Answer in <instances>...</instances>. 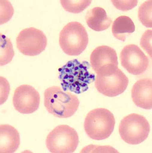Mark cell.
Masks as SVG:
<instances>
[{
    "instance_id": "obj_1",
    "label": "cell",
    "mask_w": 152,
    "mask_h": 153,
    "mask_svg": "<svg viewBox=\"0 0 152 153\" xmlns=\"http://www.w3.org/2000/svg\"><path fill=\"white\" fill-rule=\"evenodd\" d=\"M90 65L86 61L74 59L58 69V78L63 89L76 94L86 92L89 85L95 80L94 74L90 71Z\"/></svg>"
},
{
    "instance_id": "obj_2",
    "label": "cell",
    "mask_w": 152,
    "mask_h": 153,
    "mask_svg": "<svg viewBox=\"0 0 152 153\" xmlns=\"http://www.w3.org/2000/svg\"><path fill=\"white\" fill-rule=\"evenodd\" d=\"M44 105L50 114L56 117L65 118L76 113L79 101L76 95L58 86H53L45 91Z\"/></svg>"
},
{
    "instance_id": "obj_3",
    "label": "cell",
    "mask_w": 152,
    "mask_h": 153,
    "mask_svg": "<svg viewBox=\"0 0 152 153\" xmlns=\"http://www.w3.org/2000/svg\"><path fill=\"white\" fill-rule=\"evenodd\" d=\"M115 124V118L113 113L106 108H98L92 110L87 114L84 128L90 138L100 140L110 136Z\"/></svg>"
},
{
    "instance_id": "obj_4",
    "label": "cell",
    "mask_w": 152,
    "mask_h": 153,
    "mask_svg": "<svg viewBox=\"0 0 152 153\" xmlns=\"http://www.w3.org/2000/svg\"><path fill=\"white\" fill-rule=\"evenodd\" d=\"M60 46L67 55H80L88 43V33L84 26L77 22H72L64 26L59 35Z\"/></svg>"
},
{
    "instance_id": "obj_5",
    "label": "cell",
    "mask_w": 152,
    "mask_h": 153,
    "mask_svg": "<svg viewBox=\"0 0 152 153\" xmlns=\"http://www.w3.org/2000/svg\"><path fill=\"white\" fill-rule=\"evenodd\" d=\"M127 77L118 67L109 68L97 74L95 86L98 92L109 97L121 94L129 84Z\"/></svg>"
},
{
    "instance_id": "obj_6",
    "label": "cell",
    "mask_w": 152,
    "mask_h": 153,
    "mask_svg": "<svg viewBox=\"0 0 152 153\" xmlns=\"http://www.w3.org/2000/svg\"><path fill=\"white\" fill-rule=\"evenodd\" d=\"M119 131L121 139L127 143L138 145L148 137L150 125L143 116L132 113L121 120Z\"/></svg>"
},
{
    "instance_id": "obj_7",
    "label": "cell",
    "mask_w": 152,
    "mask_h": 153,
    "mask_svg": "<svg viewBox=\"0 0 152 153\" xmlns=\"http://www.w3.org/2000/svg\"><path fill=\"white\" fill-rule=\"evenodd\" d=\"M79 137L74 128L66 125L57 126L47 136L46 145L52 153H70L76 151Z\"/></svg>"
},
{
    "instance_id": "obj_8",
    "label": "cell",
    "mask_w": 152,
    "mask_h": 153,
    "mask_svg": "<svg viewBox=\"0 0 152 153\" xmlns=\"http://www.w3.org/2000/svg\"><path fill=\"white\" fill-rule=\"evenodd\" d=\"M17 48L23 55H38L45 49L47 39L40 30L34 27L26 28L20 32L16 39Z\"/></svg>"
},
{
    "instance_id": "obj_9",
    "label": "cell",
    "mask_w": 152,
    "mask_h": 153,
    "mask_svg": "<svg viewBox=\"0 0 152 153\" xmlns=\"http://www.w3.org/2000/svg\"><path fill=\"white\" fill-rule=\"evenodd\" d=\"M121 65L128 72L134 75L143 74L148 68L149 59L135 44L124 47L120 55Z\"/></svg>"
},
{
    "instance_id": "obj_10",
    "label": "cell",
    "mask_w": 152,
    "mask_h": 153,
    "mask_svg": "<svg viewBox=\"0 0 152 153\" xmlns=\"http://www.w3.org/2000/svg\"><path fill=\"white\" fill-rule=\"evenodd\" d=\"M40 95L31 85H20L15 90L13 103L15 109L23 114H31L38 109L40 103Z\"/></svg>"
},
{
    "instance_id": "obj_11",
    "label": "cell",
    "mask_w": 152,
    "mask_h": 153,
    "mask_svg": "<svg viewBox=\"0 0 152 153\" xmlns=\"http://www.w3.org/2000/svg\"><path fill=\"white\" fill-rule=\"evenodd\" d=\"M91 66L97 74L111 67H118L116 51L110 47H97L92 52L90 57Z\"/></svg>"
},
{
    "instance_id": "obj_12",
    "label": "cell",
    "mask_w": 152,
    "mask_h": 153,
    "mask_svg": "<svg viewBox=\"0 0 152 153\" xmlns=\"http://www.w3.org/2000/svg\"><path fill=\"white\" fill-rule=\"evenodd\" d=\"M152 82L151 79H141L134 84L131 90V97L137 107L151 110L152 107Z\"/></svg>"
},
{
    "instance_id": "obj_13",
    "label": "cell",
    "mask_w": 152,
    "mask_h": 153,
    "mask_svg": "<svg viewBox=\"0 0 152 153\" xmlns=\"http://www.w3.org/2000/svg\"><path fill=\"white\" fill-rule=\"evenodd\" d=\"M20 144V137L16 129L8 124L0 126V153L15 152Z\"/></svg>"
},
{
    "instance_id": "obj_14",
    "label": "cell",
    "mask_w": 152,
    "mask_h": 153,
    "mask_svg": "<svg viewBox=\"0 0 152 153\" xmlns=\"http://www.w3.org/2000/svg\"><path fill=\"white\" fill-rule=\"evenodd\" d=\"M85 19L89 27L97 31L108 29L112 22L105 10L100 7H94L87 12Z\"/></svg>"
},
{
    "instance_id": "obj_15",
    "label": "cell",
    "mask_w": 152,
    "mask_h": 153,
    "mask_svg": "<svg viewBox=\"0 0 152 153\" xmlns=\"http://www.w3.org/2000/svg\"><path fill=\"white\" fill-rule=\"evenodd\" d=\"M133 21L129 17L123 16H119L113 22L112 32L117 39L124 42L128 36L135 31Z\"/></svg>"
},
{
    "instance_id": "obj_16",
    "label": "cell",
    "mask_w": 152,
    "mask_h": 153,
    "mask_svg": "<svg viewBox=\"0 0 152 153\" xmlns=\"http://www.w3.org/2000/svg\"><path fill=\"white\" fill-rule=\"evenodd\" d=\"M14 55L13 46L10 39L1 33V65L4 66L11 61Z\"/></svg>"
},
{
    "instance_id": "obj_17",
    "label": "cell",
    "mask_w": 152,
    "mask_h": 153,
    "mask_svg": "<svg viewBox=\"0 0 152 153\" xmlns=\"http://www.w3.org/2000/svg\"><path fill=\"white\" fill-rule=\"evenodd\" d=\"M152 1L145 2L139 7L138 17L141 23L146 27L152 28Z\"/></svg>"
},
{
    "instance_id": "obj_18",
    "label": "cell",
    "mask_w": 152,
    "mask_h": 153,
    "mask_svg": "<svg viewBox=\"0 0 152 153\" xmlns=\"http://www.w3.org/2000/svg\"><path fill=\"white\" fill-rule=\"evenodd\" d=\"M91 1H61L62 6L67 11L71 13H81L89 6Z\"/></svg>"
},
{
    "instance_id": "obj_19",
    "label": "cell",
    "mask_w": 152,
    "mask_h": 153,
    "mask_svg": "<svg viewBox=\"0 0 152 153\" xmlns=\"http://www.w3.org/2000/svg\"><path fill=\"white\" fill-rule=\"evenodd\" d=\"M152 30H148L143 34L141 39L140 45L144 50L151 58Z\"/></svg>"
},
{
    "instance_id": "obj_20",
    "label": "cell",
    "mask_w": 152,
    "mask_h": 153,
    "mask_svg": "<svg viewBox=\"0 0 152 153\" xmlns=\"http://www.w3.org/2000/svg\"><path fill=\"white\" fill-rule=\"evenodd\" d=\"M115 7L118 10L125 11L133 9L137 6V1H112Z\"/></svg>"
},
{
    "instance_id": "obj_21",
    "label": "cell",
    "mask_w": 152,
    "mask_h": 153,
    "mask_svg": "<svg viewBox=\"0 0 152 153\" xmlns=\"http://www.w3.org/2000/svg\"><path fill=\"white\" fill-rule=\"evenodd\" d=\"M2 79L1 78V79L2 81V82L1 81V82L2 83V85L1 84V85L2 86V87H1V88H2V90L1 89V91H2V92H1V105L3 104L5 102H6V100L7 99V98L8 97L9 95L7 94L6 91H5V90H10V85H9L7 86L6 88H5V85H4V77H2ZM6 91V90H5ZM9 92V91H6Z\"/></svg>"
}]
</instances>
